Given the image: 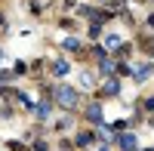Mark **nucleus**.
Masks as SVG:
<instances>
[{
    "label": "nucleus",
    "mask_w": 154,
    "mask_h": 151,
    "mask_svg": "<svg viewBox=\"0 0 154 151\" xmlns=\"http://www.w3.org/2000/svg\"><path fill=\"white\" fill-rule=\"evenodd\" d=\"M53 99H56V105L68 108V111L77 105V93L71 90V86H56V90H53Z\"/></svg>",
    "instance_id": "f257e3e1"
},
{
    "label": "nucleus",
    "mask_w": 154,
    "mask_h": 151,
    "mask_svg": "<svg viewBox=\"0 0 154 151\" xmlns=\"http://www.w3.org/2000/svg\"><path fill=\"white\" fill-rule=\"evenodd\" d=\"M86 120H93L96 127L102 123V105H99V102H89V105H86Z\"/></svg>",
    "instance_id": "f03ea898"
},
{
    "label": "nucleus",
    "mask_w": 154,
    "mask_h": 151,
    "mask_svg": "<svg viewBox=\"0 0 154 151\" xmlns=\"http://www.w3.org/2000/svg\"><path fill=\"white\" fill-rule=\"evenodd\" d=\"M117 93H120L117 77H108V80H105V86H102V96H117Z\"/></svg>",
    "instance_id": "7ed1b4c3"
},
{
    "label": "nucleus",
    "mask_w": 154,
    "mask_h": 151,
    "mask_svg": "<svg viewBox=\"0 0 154 151\" xmlns=\"http://www.w3.org/2000/svg\"><path fill=\"white\" fill-rule=\"evenodd\" d=\"M148 74H151V65H148V62H142V65H139V68L133 71V77H136V83H142V80L148 77Z\"/></svg>",
    "instance_id": "20e7f679"
},
{
    "label": "nucleus",
    "mask_w": 154,
    "mask_h": 151,
    "mask_svg": "<svg viewBox=\"0 0 154 151\" xmlns=\"http://www.w3.org/2000/svg\"><path fill=\"white\" fill-rule=\"evenodd\" d=\"M120 148H123V151H136V136H133V133H123V136H120Z\"/></svg>",
    "instance_id": "39448f33"
},
{
    "label": "nucleus",
    "mask_w": 154,
    "mask_h": 151,
    "mask_svg": "<svg viewBox=\"0 0 154 151\" xmlns=\"http://www.w3.org/2000/svg\"><path fill=\"white\" fill-rule=\"evenodd\" d=\"M68 71H71V65H68V62H56V65H53V74H56V77H68Z\"/></svg>",
    "instance_id": "423d86ee"
},
{
    "label": "nucleus",
    "mask_w": 154,
    "mask_h": 151,
    "mask_svg": "<svg viewBox=\"0 0 154 151\" xmlns=\"http://www.w3.org/2000/svg\"><path fill=\"white\" fill-rule=\"evenodd\" d=\"M114 71H117V65H114L111 59H102V74H105V77H111Z\"/></svg>",
    "instance_id": "0eeeda50"
},
{
    "label": "nucleus",
    "mask_w": 154,
    "mask_h": 151,
    "mask_svg": "<svg viewBox=\"0 0 154 151\" xmlns=\"http://www.w3.org/2000/svg\"><path fill=\"white\" fill-rule=\"evenodd\" d=\"M34 114L40 117V120H46V117H49V102H40V105L34 108Z\"/></svg>",
    "instance_id": "6e6552de"
},
{
    "label": "nucleus",
    "mask_w": 154,
    "mask_h": 151,
    "mask_svg": "<svg viewBox=\"0 0 154 151\" xmlns=\"http://www.w3.org/2000/svg\"><path fill=\"white\" fill-rule=\"evenodd\" d=\"M102 3L108 6V12H120L123 9V0H102Z\"/></svg>",
    "instance_id": "1a4fd4ad"
},
{
    "label": "nucleus",
    "mask_w": 154,
    "mask_h": 151,
    "mask_svg": "<svg viewBox=\"0 0 154 151\" xmlns=\"http://www.w3.org/2000/svg\"><path fill=\"white\" fill-rule=\"evenodd\" d=\"M105 46H108V49H120V37H117V34H108V37H105Z\"/></svg>",
    "instance_id": "9d476101"
},
{
    "label": "nucleus",
    "mask_w": 154,
    "mask_h": 151,
    "mask_svg": "<svg viewBox=\"0 0 154 151\" xmlns=\"http://www.w3.org/2000/svg\"><path fill=\"white\" fill-rule=\"evenodd\" d=\"M93 139H96L93 133H80L77 136V145H93Z\"/></svg>",
    "instance_id": "9b49d317"
},
{
    "label": "nucleus",
    "mask_w": 154,
    "mask_h": 151,
    "mask_svg": "<svg viewBox=\"0 0 154 151\" xmlns=\"http://www.w3.org/2000/svg\"><path fill=\"white\" fill-rule=\"evenodd\" d=\"M65 49H68V53H77V49H80V43H77L74 37H65Z\"/></svg>",
    "instance_id": "f8f14e48"
},
{
    "label": "nucleus",
    "mask_w": 154,
    "mask_h": 151,
    "mask_svg": "<svg viewBox=\"0 0 154 151\" xmlns=\"http://www.w3.org/2000/svg\"><path fill=\"white\" fill-rule=\"evenodd\" d=\"M16 99H19V105H22V108H31V99H28V93H16Z\"/></svg>",
    "instance_id": "ddd939ff"
},
{
    "label": "nucleus",
    "mask_w": 154,
    "mask_h": 151,
    "mask_svg": "<svg viewBox=\"0 0 154 151\" xmlns=\"http://www.w3.org/2000/svg\"><path fill=\"white\" fill-rule=\"evenodd\" d=\"M102 34V25H93V22H89V37H99Z\"/></svg>",
    "instance_id": "4468645a"
},
{
    "label": "nucleus",
    "mask_w": 154,
    "mask_h": 151,
    "mask_svg": "<svg viewBox=\"0 0 154 151\" xmlns=\"http://www.w3.org/2000/svg\"><path fill=\"white\" fill-rule=\"evenodd\" d=\"M83 86H96V77H93V74H83Z\"/></svg>",
    "instance_id": "2eb2a0df"
},
{
    "label": "nucleus",
    "mask_w": 154,
    "mask_h": 151,
    "mask_svg": "<svg viewBox=\"0 0 154 151\" xmlns=\"http://www.w3.org/2000/svg\"><path fill=\"white\" fill-rule=\"evenodd\" d=\"M6 80H12V71H0V83H6Z\"/></svg>",
    "instance_id": "dca6fc26"
},
{
    "label": "nucleus",
    "mask_w": 154,
    "mask_h": 151,
    "mask_svg": "<svg viewBox=\"0 0 154 151\" xmlns=\"http://www.w3.org/2000/svg\"><path fill=\"white\" fill-rule=\"evenodd\" d=\"M43 6H46V0H34V6H31V9H34V12H40Z\"/></svg>",
    "instance_id": "f3484780"
},
{
    "label": "nucleus",
    "mask_w": 154,
    "mask_h": 151,
    "mask_svg": "<svg viewBox=\"0 0 154 151\" xmlns=\"http://www.w3.org/2000/svg\"><path fill=\"white\" fill-rule=\"evenodd\" d=\"M9 151H28L25 145H19V142H9Z\"/></svg>",
    "instance_id": "a211bd4d"
},
{
    "label": "nucleus",
    "mask_w": 154,
    "mask_h": 151,
    "mask_svg": "<svg viewBox=\"0 0 154 151\" xmlns=\"http://www.w3.org/2000/svg\"><path fill=\"white\" fill-rule=\"evenodd\" d=\"M34 151H46V142L40 139V142H37V145H34Z\"/></svg>",
    "instance_id": "6ab92c4d"
},
{
    "label": "nucleus",
    "mask_w": 154,
    "mask_h": 151,
    "mask_svg": "<svg viewBox=\"0 0 154 151\" xmlns=\"http://www.w3.org/2000/svg\"><path fill=\"white\" fill-rule=\"evenodd\" d=\"M148 28H154V16H151V19H148Z\"/></svg>",
    "instance_id": "aec40b11"
},
{
    "label": "nucleus",
    "mask_w": 154,
    "mask_h": 151,
    "mask_svg": "<svg viewBox=\"0 0 154 151\" xmlns=\"http://www.w3.org/2000/svg\"><path fill=\"white\" fill-rule=\"evenodd\" d=\"M0 25H3V16H0Z\"/></svg>",
    "instance_id": "412c9836"
},
{
    "label": "nucleus",
    "mask_w": 154,
    "mask_h": 151,
    "mask_svg": "<svg viewBox=\"0 0 154 151\" xmlns=\"http://www.w3.org/2000/svg\"><path fill=\"white\" fill-rule=\"evenodd\" d=\"M102 151H111V148H102Z\"/></svg>",
    "instance_id": "4be33fe9"
}]
</instances>
